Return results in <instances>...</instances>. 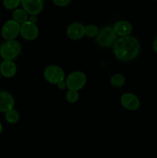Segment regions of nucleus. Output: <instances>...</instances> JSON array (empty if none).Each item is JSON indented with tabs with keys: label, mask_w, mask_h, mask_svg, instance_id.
<instances>
[{
	"label": "nucleus",
	"mask_w": 157,
	"mask_h": 158,
	"mask_svg": "<svg viewBox=\"0 0 157 158\" xmlns=\"http://www.w3.org/2000/svg\"><path fill=\"white\" fill-rule=\"evenodd\" d=\"M139 41L135 37L129 35L117 40L113 46L114 55L120 61H131L139 55Z\"/></svg>",
	"instance_id": "f257e3e1"
},
{
	"label": "nucleus",
	"mask_w": 157,
	"mask_h": 158,
	"mask_svg": "<svg viewBox=\"0 0 157 158\" xmlns=\"http://www.w3.org/2000/svg\"><path fill=\"white\" fill-rule=\"evenodd\" d=\"M21 44L16 40H6L0 45V56L4 60H13L21 52Z\"/></svg>",
	"instance_id": "f03ea898"
},
{
	"label": "nucleus",
	"mask_w": 157,
	"mask_h": 158,
	"mask_svg": "<svg viewBox=\"0 0 157 158\" xmlns=\"http://www.w3.org/2000/svg\"><path fill=\"white\" fill-rule=\"evenodd\" d=\"M117 40V35L114 32L113 28L105 27L99 32L96 36V42L103 47H109L114 46Z\"/></svg>",
	"instance_id": "7ed1b4c3"
},
{
	"label": "nucleus",
	"mask_w": 157,
	"mask_h": 158,
	"mask_svg": "<svg viewBox=\"0 0 157 158\" xmlns=\"http://www.w3.org/2000/svg\"><path fill=\"white\" fill-rule=\"evenodd\" d=\"M86 77L81 71H75L66 78V87L70 90L78 91L86 85Z\"/></svg>",
	"instance_id": "20e7f679"
},
{
	"label": "nucleus",
	"mask_w": 157,
	"mask_h": 158,
	"mask_svg": "<svg viewBox=\"0 0 157 158\" xmlns=\"http://www.w3.org/2000/svg\"><path fill=\"white\" fill-rule=\"evenodd\" d=\"M65 73L61 67L55 65H50L44 70V77L48 82L52 84H58L65 81Z\"/></svg>",
	"instance_id": "39448f33"
},
{
	"label": "nucleus",
	"mask_w": 157,
	"mask_h": 158,
	"mask_svg": "<svg viewBox=\"0 0 157 158\" xmlns=\"http://www.w3.org/2000/svg\"><path fill=\"white\" fill-rule=\"evenodd\" d=\"M20 27H21V24L15 22V20H8L2 27V35L6 40H15L20 33Z\"/></svg>",
	"instance_id": "423d86ee"
},
{
	"label": "nucleus",
	"mask_w": 157,
	"mask_h": 158,
	"mask_svg": "<svg viewBox=\"0 0 157 158\" xmlns=\"http://www.w3.org/2000/svg\"><path fill=\"white\" fill-rule=\"evenodd\" d=\"M20 34L23 39L29 41L35 40L38 35V29L35 23H31L30 21H26V23L21 24L20 27Z\"/></svg>",
	"instance_id": "0eeeda50"
},
{
	"label": "nucleus",
	"mask_w": 157,
	"mask_h": 158,
	"mask_svg": "<svg viewBox=\"0 0 157 158\" xmlns=\"http://www.w3.org/2000/svg\"><path fill=\"white\" fill-rule=\"evenodd\" d=\"M23 9L31 15H36L42 11L43 0H21Z\"/></svg>",
	"instance_id": "6e6552de"
},
{
	"label": "nucleus",
	"mask_w": 157,
	"mask_h": 158,
	"mask_svg": "<svg viewBox=\"0 0 157 158\" xmlns=\"http://www.w3.org/2000/svg\"><path fill=\"white\" fill-rule=\"evenodd\" d=\"M122 105L128 110H137L140 106V101L138 97L133 94L126 93L121 97Z\"/></svg>",
	"instance_id": "1a4fd4ad"
},
{
	"label": "nucleus",
	"mask_w": 157,
	"mask_h": 158,
	"mask_svg": "<svg viewBox=\"0 0 157 158\" xmlns=\"http://www.w3.org/2000/svg\"><path fill=\"white\" fill-rule=\"evenodd\" d=\"M15 100L13 97L7 91H0V112L6 114L14 109Z\"/></svg>",
	"instance_id": "9d476101"
},
{
	"label": "nucleus",
	"mask_w": 157,
	"mask_h": 158,
	"mask_svg": "<svg viewBox=\"0 0 157 158\" xmlns=\"http://www.w3.org/2000/svg\"><path fill=\"white\" fill-rule=\"evenodd\" d=\"M66 33L71 40H80L85 35V26L79 23H73L67 27Z\"/></svg>",
	"instance_id": "9b49d317"
},
{
	"label": "nucleus",
	"mask_w": 157,
	"mask_h": 158,
	"mask_svg": "<svg viewBox=\"0 0 157 158\" xmlns=\"http://www.w3.org/2000/svg\"><path fill=\"white\" fill-rule=\"evenodd\" d=\"M16 71V65L12 60H3L0 64V73L6 78L14 77Z\"/></svg>",
	"instance_id": "f8f14e48"
},
{
	"label": "nucleus",
	"mask_w": 157,
	"mask_h": 158,
	"mask_svg": "<svg viewBox=\"0 0 157 158\" xmlns=\"http://www.w3.org/2000/svg\"><path fill=\"white\" fill-rule=\"evenodd\" d=\"M113 30L117 35L121 37L129 36L132 31V26L127 21H119L113 26Z\"/></svg>",
	"instance_id": "ddd939ff"
},
{
	"label": "nucleus",
	"mask_w": 157,
	"mask_h": 158,
	"mask_svg": "<svg viewBox=\"0 0 157 158\" xmlns=\"http://www.w3.org/2000/svg\"><path fill=\"white\" fill-rule=\"evenodd\" d=\"M29 14L23 9H16L12 12V19L18 23L19 24L26 23L29 20Z\"/></svg>",
	"instance_id": "4468645a"
},
{
	"label": "nucleus",
	"mask_w": 157,
	"mask_h": 158,
	"mask_svg": "<svg viewBox=\"0 0 157 158\" xmlns=\"http://www.w3.org/2000/svg\"><path fill=\"white\" fill-rule=\"evenodd\" d=\"M5 118H6V120L8 123H11V124H14V123H16L19 120V114L15 109H12L6 113Z\"/></svg>",
	"instance_id": "2eb2a0df"
},
{
	"label": "nucleus",
	"mask_w": 157,
	"mask_h": 158,
	"mask_svg": "<svg viewBox=\"0 0 157 158\" xmlns=\"http://www.w3.org/2000/svg\"><path fill=\"white\" fill-rule=\"evenodd\" d=\"M99 29L95 25H88L85 27V35L89 38H93V37H96L99 33Z\"/></svg>",
	"instance_id": "dca6fc26"
},
{
	"label": "nucleus",
	"mask_w": 157,
	"mask_h": 158,
	"mask_svg": "<svg viewBox=\"0 0 157 158\" xmlns=\"http://www.w3.org/2000/svg\"><path fill=\"white\" fill-rule=\"evenodd\" d=\"M111 84L115 87H121L125 83V77L121 74H115L110 80Z\"/></svg>",
	"instance_id": "f3484780"
},
{
	"label": "nucleus",
	"mask_w": 157,
	"mask_h": 158,
	"mask_svg": "<svg viewBox=\"0 0 157 158\" xmlns=\"http://www.w3.org/2000/svg\"><path fill=\"white\" fill-rule=\"evenodd\" d=\"M20 4H21V0H3V6L9 10L16 9V8Z\"/></svg>",
	"instance_id": "a211bd4d"
},
{
	"label": "nucleus",
	"mask_w": 157,
	"mask_h": 158,
	"mask_svg": "<svg viewBox=\"0 0 157 158\" xmlns=\"http://www.w3.org/2000/svg\"><path fill=\"white\" fill-rule=\"evenodd\" d=\"M78 99V91L75 90H70L69 89L66 93V100L69 103H75Z\"/></svg>",
	"instance_id": "6ab92c4d"
},
{
	"label": "nucleus",
	"mask_w": 157,
	"mask_h": 158,
	"mask_svg": "<svg viewBox=\"0 0 157 158\" xmlns=\"http://www.w3.org/2000/svg\"><path fill=\"white\" fill-rule=\"evenodd\" d=\"M54 4L58 7H64L68 6L72 2V0H52Z\"/></svg>",
	"instance_id": "aec40b11"
},
{
	"label": "nucleus",
	"mask_w": 157,
	"mask_h": 158,
	"mask_svg": "<svg viewBox=\"0 0 157 158\" xmlns=\"http://www.w3.org/2000/svg\"><path fill=\"white\" fill-rule=\"evenodd\" d=\"M57 85H58V88L60 89H64L66 87V83L65 81L61 82V83H59L58 84H57Z\"/></svg>",
	"instance_id": "412c9836"
},
{
	"label": "nucleus",
	"mask_w": 157,
	"mask_h": 158,
	"mask_svg": "<svg viewBox=\"0 0 157 158\" xmlns=\"http://www.w3.org/2000/svg\"><path fill=\"white\" fill-rule=\"evenodd\" d=\"M152 49H153V50L155 52H157V36L155 40L153 41V43H152Z\"/></svg>",
	"instance_id": "4be33fe9"
},
{
	"label": "nucleus",
	"mask_w": 157,
	"mask_h": 158,
	"mask_svg": "<svg viewBox=\"0 0 157 158\" xmlns=\"http://www.w3.org/2000/svg\"><path fill=\"white\" fill-rule=\"evenodd\" d=\"M29 21H30L31 23H35L37 22V19L36 17H35V15H32V16L29 18Z\"/></svg>",
	"instance_id": "5701e85b"
},
{
	"label": "nucleus",
	"mask_w": 157,
	"mask_h": 158,
	"mask_svg": "<svg viewBox=\"0 0 157 158\" xmlns=\"http://www.w3.org/2000/svg\"><path fill=\"white\" fill-rule=\"evenodd\" d=\"M2 125L1 122H0V134H2Z\"/></svg>",
	"instance_id": "b1692460"
},
{
	"label": "nucleus",
	"mask_w": 157,
	"mask_h": 158,
	"mask_svg": "<svg viewBox=\"0 0 157 158\" xmlns=\"http://www.w3.org/2000/svg\"><path fill=\"white\" fill-rule=\"evenodd\" d=\"M0 79H1V73H0Z\"/></svg>",
	"instance_id": "393cba45"
},
{
	"label": "nucleus",
	"mask_w": 157,
	"mask_h": 158,
	"mask_svg": "<svg viewBox=\"0 0 157 158\" xmlns=\"http://www.w3.org/2000/svg\"><path fill=\"white\" fill-rule=\"evenodd\" d=\"M156 1H157V0H156Z\"/></svg>",
	"instance_id": "a878e982"
}]
</instances>
